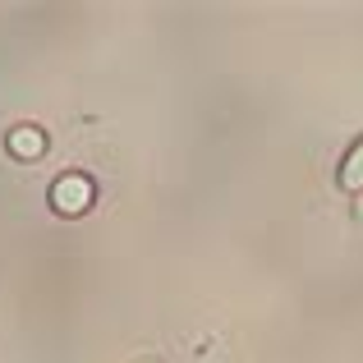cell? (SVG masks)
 <instances>
[{"mask_svg": "<svg viewBox=\"0 0 363 363\" xmlns=\"http://www.w3.org/2000/svg\"><path fill=\"white\" fill-rule=\"evenodd\" d=\"M9 157H18V161L46 157V133L37 129V124H18V129L9 133Z\"/></svg>", "mask_w": 363, "mask_h": 363, "instance_id": "2", "label": "cell"}, {"mask_svg": "<svg viewBox=\"0 0 363 363\" xmlns=\"http://www.w3.org/2000/svg\"><path fill=\"white\" fill-rule=\"evenodd\" d=\"M138 363H157V359H138Z\"/></svg>", "mask_w": 363, "mask_h": 363, "instance_id": "4", "label": "cell"}, {"mask_svg": "<svg viewBox=\"0 0 363 363\" xmlns=\"http://www.w3.org/2000/svg\"><path fill=\"white\" fill-rule=\"evenodd\" d=\"M340 184L345 189H363V138L354 143V147H350V157H345V166H340Z\"/></svg>", "mask_w": 363, "mask_h": 363, "instance_id": "3", "label": "cell"}, {"mask_svg": "<svg viewBox=\"0 0 363 363\" xmlns=\"http://www.w3.org/2000/svg\"><path fill=\"white\" fill-rule=\"evenodd\" d=\"M92 198H97V189H92L88 175H60L51 184V207L60 216H83L92 207Z\"/></svg>", "mask_w": 363, "mask_h": 363, "instance_id": "1", "label": "cell"}]
</instances>
